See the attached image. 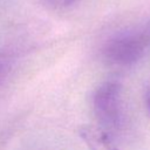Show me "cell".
Masks as SVG:
<instances>
[{
    "label": "cell",
    "instance_id": "cell-1",
    "mask_svg": "<svg viewBox=\"0 0 150 150\" xmlns=\"http://www.w3.org/2000/svg\"><path fill=\"white\" fill-rule=\"evenodd\" d=\"M93 109L102 128L109 132L120 130L124 121L121 82L115 79L103 81L94 91Z\"/></svg>",
    "mask_w": 150,
    "mask_h": 150
},
{
    "label": "cell",
    "instance_id": "cell-2",
    "mask_svg": "<svg viewBox=\"0 0 150 150\" xmlns=\"http://www.w3.org/2000/svg\"><path fill=\"white\" fill-rule=\"evenodd\" d=\"M148 47L149 43L142 30L124 32L108 39L103 45L102 54L109 64L127 67L138 62Z\"/></svg>",
    "mask_w": 150,
    "mask_h": 150
},
{
    "label": "cell",
    "instance_id": "cell-3",
    "mask_svg": "<svg viewBox=\"0 0 150 150\" xmlns=\"http://www.w3.org/2000/svg\"><path fill=\"white\" fill-rule=\"evenodd\" d=\"M79 135L90 150H120L111 132L101 125L84 124L79 128Z\"/></svg>",
    "mask_w": 150,
    "mask_h": 150
},
{
    "label": "cell",
    "instance_id": "cell-4",
    "mask_svg": "<svg viewBox=\"0 0 150 150\" xmlns=\"http://www.w3.org/2000/svg\"><path fill=\"white\" fill-rule=\"evenodd\" d=\"M11 68V59L7 54L0 53V80L6 76V74L9 71Z\"/></svg>",
    "mask_w": 150,
    "mask_h": 150
},
{
    "label": "cell",
    "instance_id": "cell-5",
    "mask_svg": "<svg viewBox=\"0 0 150 150\" xmlns=\"http://www.w3.org/2000/svg\"><path fill=\"white\" fill-rule=\"evenodd\" d=\"M42 1L53 8H66L76 4L79 0H42Z\"/></svg>",
    "mask_w": 150,
    "mask_h": 150
},
{
    "label": "cell",
    "instance_id": "cell-6",
    "mask_svg": "<svg viewBox=\"0 0 150 150\" xmlns=\"http://www.w3.org/2000/svg\"><path fill=\"white\" fill-rule=\"evenodd\" d=\"M144 102L148 111L150 112V79L146 81L145 87H144Z\"/></svg>",
    "mask_w": 150,
    "mask_h": 150
},
{
    "label": "cell",
    "instance_id": "cell-7",
    "mask_svg": "<svg viewBox=\"0 0 150 150\" xmlns=\"http://www.w3.org/2000/svg\"><path fill=\"white\" fill-rule=\"evenodd\" d=\"M142 32H143V34H144V36H145V39H146L149 46H150V22L144 27V29H143Z\"/></svg>",
    "mask_w": 150,
    "mask_h": 150
}]
</instances>
